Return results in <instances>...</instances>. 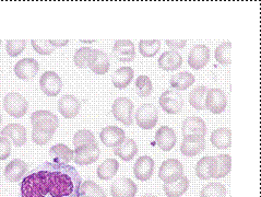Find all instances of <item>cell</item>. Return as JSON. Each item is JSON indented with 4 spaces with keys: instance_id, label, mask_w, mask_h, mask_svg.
Returning a JSON list of instances; mask_svg holds the SVG:
<instances>
[{
    "instance_id": "obj_1",
    "label": "cell",
    "mask_w": 261,
    "mask_h": 197,
    "mask_svg": "<svg viewBox=\"0 0 261 197\" xmlns=\"http://www.w3.org/2000/svg\"><path fill=\"white\" fill-rule=\"evenodd\" d=\"M82 179L72 165L45 162L21 182V197H79Z\"/></svg>"
},
{
    "instance_id": "obj_2",
    "label": "cell",
    "mask_w": 261,
    "mask_h": 197,
    "mask_svg": "<svg viewBox=\"0 0 261 197\" xmlns=\"http://www.w3.org/2000/svg\"><path fill=\"white\" fill-rule=\"evenodd\" d=\"M4 108L10 116L20 118L27 114L29 103L25 97L18 92H9L4 98Z\"/></svg>"
},
{
    "instance_id": "obj_3",
    "label": "cell",
    "mask_w": 261,
    "mask_h": 197,
    "mask_svg": "<svg viewBox=\"0 0 261 197\" xmlns=\"http://www.w3.org/2000/svg\"><path fill=\"white\" fill-rule=\"evenodd\" d=\"M134 103L128 97H118L114 101L113 104V115L118 122L124 125L130 126L134 123L133 113H134Z\"/></svg>"
},
{
    "instance_id": "obj_4",
    "label": "cell",
    "mask_w": 261,
    "mask_h": 197,
    "mask_svg": "<svg viewBox=\"0 0 261 197\" xmlns=\"http://www.w3.org/2000/svg\"><path fill=\"white\" fill-rule=\"evenodd\" d=\"M137 124L142 130H152L159 120L158 109L153 104H142L136 112Z\"/></svg>"
},
{
    "instance_id": "obj_5",
    "label": "cell",
    "mask_w": 261,
    "mask_h": 197,
    "mask_svg": "<svg viewBox=\"0 0 261 197\" xmlns=\"http://www.w3.org/2000/svg\"><path fill=\"white\" fill-rule=\"evenodd\" d=\"M31 123L33 128H40V130L48 131L55 133L59 126V119L49 111H36L31 115Z\"/></svg>"
},
{
    "instance_id": "obj_6",
    "label": "cell",
    "mask_w": 261,
    "mask_h": 197,
    "mask_svg": "<svg viewBox=\"0 0 261 197\" xmlns=\"http://www.w3.org/2000/svg\"><path fill=\"white\" fill-rule=\"evenodd\" d=\"M160 105L168 114H178L184 107L182 95L176 90H166L160 96Z\"/></svg>"
},
{
    "instance_id": "obj_7",
    "label": "cell",
    "mask_w": 261,
    "mask_h": 197,
    "mask_svg": "<svg viewBox=\"0 0 261 197\" xmlns=\"http://www.w3.org/2000/svg\"><path fill=\"white\" fill-rule=\"evenodd\" d=\"M184 177V166L182 164L176 160V159H167L162 165H161L159 171V178L162 180L164 183H171V182L177 181Z\"/></svg>"
},
{
    "instance_id": "obj_8",
    "label": "cell",
    "mask_w": 261,
    "mask_h": 197,
    "mask_svg": "<svg viewBox=\"0 0 261 197\" xmlns=\"http://www.w3.org/2000/svg\"><path fill=\"white\" fill-rule=\"evenodd\" d=\"M99 154H101V150L98 148L97 142L80 146L73 151V160L79 165H89L97 161Z\"/></svg>"
},
{
    "instance_id": "obj_9",
    "label": "cell",
    "mask_w": 261,
    "mask_h": 197,
    "mask_svg": "<svg viewBox=\"0 0 261 197\" xmlns=\"http://www.w3.org/2000/svg\"><path fill=\"white\" fill-rule=\"evenodd\" d=\"M227 97L221 89L213 88L208 90L205 96V109L213 114H221L226 109Z\"/></svg>"
},
{
    "instance_id": "obj_10",
    "label": "cell",
    "mask_w": 261,
    "mask_h": 197,
    "mask_svg": "<svg viewBox=\"0 0 261 197\" xmlns=\"http://www.w3.org/2000/svg\"><path fill=\"white\" fill-rule=\"evenodd\" d=\"M40 87L43 92L48 96H56L63 88V81L54 71H45L40 79Z\"/></svg>"
},
{
    "instance_id": "obj_11",
    "label": "cell",
    "mask_w": 261,
    "mask_h": 197,
    "mask_svg": "<svg viewBox=\"0 0 261 197\" xmlns=\"http://www.w3.org/2000/svg\"><path fill=\"white\" fill-rule=\"evenodd\" d=\"M210 60V48L205 45H196L191 48L188 56V65L193 69L199 70L206 66Z\"/></svg>"
},
{
    "instance_id": "obj_12",
    "label": "cell",
    "mask_w": 261,
    "mask_h": 197,
    "mask_svg": "<svg viewBox=\"0 0 261 197\" xmlns=\"http://www.w3.org/2000/svg\"><path fill=\"white\" fill-rule=\"evenodd\" d=\"M38 70H40V65L34 58H23L14 66V73L22 80L33 79Z\"/></svg>"
},
{
    "instance_id": "obj_13",
    "label": "cell",
    "mask_w": 261,
    "mask_h": 197,
    "mask_svg": "<svg viewBox=\"0 0 261 197\" xmlns=\"http://www.w3.org/2000/svg\"><path fill=\"white\" fill-rule=\"evenodd\" d=\"M206 134V125L204 120L198 116H189L182 122L184 137L195 136V137H204Z\"/></svg>"
},
{
    "instance_id": "obj_14",
    "label": "cell",
    "mask_w": 261,
    "mask_h": 197,
    "mask_svg": "<svg viewBox=\"0 0 261 197\" xmlns=\"http://www.w3.org/2000/svg\"><path fill=\"white\" fill-rule=\"evenodd\" d=\"M99 138L106 147L116 148L126 139V136L125 132L120 127L107 126L102 130L101 134H99Z\"/></svg>"
},
{
    "instance_id": "obj_15",
    "label": "cell",
    "mask_w": 261,
    "mask_h": 197,
    "mask_svg": "<svg viewBox=\"0 0 261 197\" xmlns=\"http://www.w3.org/2000/svg\"><path fill=\"white\" fill-rule=\"evenodd\" d=\"M138 187L133 180L128 178H120L114 182L111 186V194L113 197H135Z\"/></svg>"
},
{
    "instance_id": "obj_16",
    "label": "cell",
    "mask_w": 261,
    "mask_h": 197,
    "mask_svg": "<svg viewBox=\"0 0 261 197\" xmlns=\"http://www.w3.org/2000/svg\"><path fill=\"white\" fill-rule=\"evenodd\" d=\"M113 54L117 60L122 63L133 62L136 57L135 44L129 40H118L114 44Z\"/></svg>"
},
{
    "instance_id": "obj_17",
    "label": "cell",
    "mask_w": 261,
    "mask_h": 197,
    "mask_svg": "<svg viewBox=\"0 0 261 197\" xmlns=\"http://www.w3.org/2000/svg\"><path fill=\"white\" fill-rule=\"evenodd\" d=\"M135 177L140 181H149L154 173V161L149 156L140 157L134 166Z\"/></svg>"
},
{
    "instance_id": "obj_18",
    "label": "cell",
    "mask_w": 261,
    "mask_h": 197,
    "mask_svg": "<svg viewBox=\"0 0 261 197\" xmlns=\"http://www.w3.org/2000/svg\"><path fill=\"white\" fill-rule=\"evenodd\" d=\"M80 101L73 95H64L58 101V111L65 118H73L79 114Z\"/></svg>"
},
{
    "instance_id": "obj_19",
    "label": "cell",
    "mask_w": 261,
    "mask_h": 197,
    "mask_svg": "<svg viewBox=\"0 0 261 197\" xmlns=\"http://www.w3.org/2000/svg\"><path fill=\"white\" fill-rule=\"evenodd\" d=\"M88 67L96 75H105L110 70L111 67L110 57L107 56L104 52L94 50L89 60Z\"/></svg>"
},
{
    "instance_id": "obj_20",
    "label": "cell",
    "mask_w": 261,
    "mask_h": 197,
    "mask_svg": "<svg viewBox=\"0 0 261 197\" xmlns=\"http://www.w3.org/2000/svg\"><path fill=\"white\" fill-rule=\"evenodd\" d=\"M205 148V139L204 137H184V140L180 145V151L186 157H195L203 151Z\"/></svg>"
},
{
    "instance_id": "obj_21",
    "label": "cell",
    "mask_w": 261,
    "mask_h": 197,
    "mask_svg": "<svg viewBox=\"0 0 261 197\" xmlns=\"http://www.w3.org/2000/svg\"><path fill=\"white\" fill-rule=\"evenodd\" d=\"M177 140L175 131L168 126L160 127L155 134V141L163 151H171Z\"/></svg>"
},
{
    "instance_id": "obj_22",
    "label": "cell",
    "mask_w": 261,
    "mask_h": 197,
    "mask_svg": "<svg viewBox=\"0 0 261 197\" xmlns=\"http://www.w3.org/2000/svg\"><path fill=\"white\" fill-rule=\"evenodd\" d=\"M2 136L10 138L17 147H21L27 142V128L21 124H9L2 131Z\"/></svg>"
},
{
    "instance_id": "obj_23",
    "label": "cell",
    "mask_w": 261,
    "mask_h": 197,
    "mask_svg": "<svg viewBox=\"0 0 261 197\" xmlns=\"http://www.w3.org/2000/svg\"><path fill=\"white\" fill-rule=\"evenodd\" d=\"M217 171V159L216 157L206 156L198 161L196 165V174L201 180H210L214 178Z\"/></svg>"
},
{
    "instance_id": "obj_24",
    "label": "cell",
    "mask_w": 261,
    "mask_h": 197,
    "mask_svg": "<svg viewBox=\"0 0 261 197\" xmlns=\"http://www.w3.org/2000/svg\"><path fill=\"white\" fill-rule=\"evenodd\" d=\"M159 67L165 71H173L178 69L182 65V57L176 51H167L159 58Z\"/></svg>"
},
{
    "instance_id": "obj_25",
    "label": "cell",
    "mask_w": 261,
    "mask_h": 197,
    "mask_svg": "<svg viewBox=\"0 0 261 197\" xmlns=\"http://www.w3.org/2000/svg\"><path fill=\"white\" fill-rule=\"evenodd\" d=\"M28 172L27 162L20 160V159H14L11 162L7 164L5 169V178L10 182H18L23 179Z\"/></svg>"
},
{
    "instance_id": "obj_26",
    "label": "cell",
    "mask_w": 261,
    "mask_h": 197,
    "mask_svg": "<svg viewBox=\"0 0 261 197\" xmlns=\"http://www.w3.org/2000/svg\"><path fill=\"white\" fill-rule=\"evenodd\" d=\"M49 156L53 158L54 163L68 164L73 159V150L64 143H58L49 149Z\"/></svg>"
},
{
    "instance_id": "obj_27",
    "label": "cell",
    "mask_w": 261,
    "mask_h": 197,
    "mask_svg": "<svg viewBox=\"0 0 261 197\" xmlns=\"http://www.w3.org/2000/svg\"><path fill=\"white\" fill-rule=\"evenodd\" d=\"M211 143L218 149H227L232 146V133L226 127H221L211 135Z\"/></svg>"
},
{
    "instance_id": "obj_28",
    "label": "cell",
    "mask_w": 261,
    "mask_h": 197,
    "mask_svg": "<svg viewBox=\"0 0 261 197\" xmlns=\"http://www.w3.org/2000/svg\"><path fill=\"white\" fill-rule=\"evenodd\" d=\"M114 154L119 157L121 160L130 161L138 154V146L132 138H126L119 146L114 149Z\"/></svg>"
},
{
    "instance_id": "obj_29",
    "label": "cell",
    "mask_w": 261,
    "mask_h": 197,
    "mask_svg": "<svg viewBox=\"0 0 261 197\" xmlns=\"http://www.w3.org/2000/svg\"><path fill=\"white\" fill-rule=\"evenodd\" d=\"M189 188V180L186 177H181L177 181L165 183L163 185L164 193L167 197H180L185 194Z\"/></svg>"
},
{
    "instance_id": "obj_30",
    "label": "cell",
    "mask_w": 261,
    "mask_h": 197,
    "mask_svg": "<svg viewBox=\"0 0 261 197\" xmlns=\"http://www.w3.org/2000/svg\"><path fill=\"white\" fill-rule=\"evenodd\" d=\"M134 78V69L132 67H121L114 72L112 81L117 89L127 88Z\"/></svg>"
},
{
    "instance_id": "obj_31",
    "label": "cell",
    "mask_w": 261,
    "mask_h": 197,
    "mask_svg": "<svg viewBox=\"0 0 261 197\" xmlns=\"http://www.w3.org/2000/svg\"><path fill=\"white\" fill-rule=\"evenodd\" d=\"M195 76L190 72H178L173 75L171 77L170 83L171 87L176 91H184L194 85Z\"/></svg>"
},
{
    "instance_id": "obj_32",
    "label": "cell",
    "mask_w": 261,
    "mask_h": 197,
    "mask_svg": "<svg viewBox=\"0 0 261 197\" xmlns=\"http://www.w3.org/2000/svg\"><path fill=\"white\" fill-rule=\"evenodd\" d=\"M208 89L204 86H198L189 92L188 100L191 107L196 110H205V96Z\"/></svg>"
},
{
    "instance_id": "obj_33",
    "label": "cell",
    "mask_w": 261,
    "mask_h": 197,
    "mask_svg": "<svg viewBox=\"0 0 261 197\" xmlns=\"http://www.w3.org/2000/svg\"><path fill=\"white\" fill-rule=\"evenodd\" d=\"M119 169V163L115 159H107L103 163L98 165L97 177L101 180L113 179Z\"/></svg>"
},
{
    "instance_id": "obj_34",
    "label": "cell",
    "mask_w": 261,
    "mask_h": 197,
    "mask_svg": "<svg viewBox=\"0 0 261 197\" xmlns=\"http://www.w3.org/2000/svg\"><path fill=\"white\" fill-rule=\"evenodd\" d=\"M80 196L83 197H106L105 192L95 182L87 180L80 185Z\"/></svg>"
},
{
    "instance_id": "obj_35",
    "label": "cell",
    "mask_w": 261,
    "mask_h": 197,
    "mask_svg": "<svg viewBox=\"0 0 261 197\" xmlns=\"http://www.w3.org/2000/svg\"><path fill=\"white\" fill-rule=\"evenodd\" d=\"M217 159V171L214 179H221L226 177L232 168V158L229 155H219Z\"/></svg>"
},
{
    "instance_id": "obj_36",
    "label": "cell",
    "mask_w": 261,
    "mask_h": 197,
    "mask_svg": "<svg viewBox=\"0 0 261 197\" xmlns=\"http://www.w3.org/2000/svg\"><path fill=\"white\" fill-rule=\"evenodd\" d=\"M231 42H224L220 44L216 50V59L221 65H229L232 62L231 59Z\"/></svg>"
},
{
    "instance_id": "obj_37",
    "label": "cell",
    "mask_w": 261,
    "mask_h": 197,
    "mask_svg": "<svg viewBox=\"0 0 261 197\" xmlns=\"http://www.w3.org/2000/svg\"><path fill=\"white\" fill-rule=\"evenodd\" d=\"M161 48V41L142 40L139 42V51L143 57H153Z\"/></svg>"
},
{
    "instance_id": "obj_38",
    "label": "cell",
    "mask_w": 261,
    "mask_h": 197,
    "mask_svg": "<svg viewBox=\"0 0 261 197\" xmlns=\"http://www.w3.org/2000/svg\"><path fill=\"white\" fill-rule=\"evenodd\" d=\"M226 188L221 183L213 182L208 185H205L200 192V197H225Z\"/></svg>"
},
{
    "instance_id": "obj_39",
    "label": "cell",
    "mask_w": 261,
    "mask_h": 197,
    "mask_svg": "<svg viewBox=\"0 0 261 197\" xmlns=\"http://www.w3.org/2000/svg\"><path fill=\"white\" fill-rule=\"evenodd\" d=\"M136 89H137L138 94H139L141 97L149 96L152 93L153 86H152V82L148 76L142 75L137 78Z\"/></svg>"
},
{
    "instance_id": "obj_40",
    "label": "cell",
    "mask_w": 261,
    "mask_h": 197,
    "mask_svg": "<svg viewBox=\"0 0 261 197\" xmlns=\"http://www.w3.org/2000/svg\"><path fill=\"white\" fill-rule=\"evenodd\" d=\"M93 51L94 48L91 47H81L79 50H76L73 56L75 66H78L79 68H87Z\"/></svg>"
},
{
    "instance_id": "obj_41",
    "label": "cell",
    "mask_w": 261,
    "mask_h": 197,
    "mask_svg": "<svg viewBox=\"0 0 261 197\" xmlns=\"http://www.w3.org/2000/svg\"><path fill=\"white\" fill-rule=\"evenodd\" d=\"M91 143H96L93 133H91L90 131H87V130H82L74 134L73 146L75 148L84 146V145H91Z\"/></svg>"
},
{
    "instance_id": "obj_42",
    "label": "cell",
    "mask_w": 261,
    "mask_h": 197,
    "mask_svg": "<svg viewBox=\"0 0 261 197\" xmlns=\"http://www.w3.org/2000/svg\"><path fill=\"white\" fill-rule=\"evenodd\" d=\"M27 46L25 40H9L7 42L6 50L10 57H17L24 51Z\"/></svg>"
},
{
    "instance_id": "obj_43",
    "label": "cell",
    "mask_w": 261,
    "mask_h": 197,
    "mask_svg": "<svg viewBox=\"0 0 261 197\" xmlns=\"http://www.w3.org/2000/svg\"><path fill=\"white\" fill-rule=\"evenodd\" d=\"M55 133L40 130V128H33L32 131V140L36 143V145H46L51 138Z\"/></svg>"
},
{
    "instance_id": "obj_44",
    "label": "cell",
    "mask_w": 261,
    "mask_h": 197,
    "mask_svg": "<svg viewBox=\"0 0 261 197\" xmlns=\"http://www.w3.org/2000/svg\"><path fill=\"white\" fill-rule=\"evenodd\" d=\"M31 44H32L33 48L41 55H49L55 50V47L53 46L50 41H36L32 40L31 41Z\"/></svg>"
},
{
    "instance_id": "obj_45",
    "label": "cell",
    "mask_w": 261,
    "mask_h": 197,
    "mask_svg": "<svg viewBox=\"0 0 261 197\" xmlns=\"http://www.w3.org/2000/svg\"><path fill=\"white\" fill-rule=\"evenodd\" d=\"M11 154V143L7 137L0 136V161L6 159Z\"/></svg>"
},
{
    "instance_id": "obj_46",
    "label": "cell",
    "mask_w": 261,
    "mask_h": 197,
    "mask_svg": "<svg viewBox=\"0 0 261 197\" xmlns=\"http://www.w3.org/2000/svg\"><path fill=\"white\" fill-rule=\"evenodd\" d=\"M165 42H166V45H168V46H170L171 48H173V51H175V48H177V50L184 48V47L186 46V44H187L186 40H180V41H170V40H167Z\"/></svg>"
},
{
    "instance_id": "obj_47",
    "label": "cell",
    "mask_w": 261,
    "mask_h": 197,
    "mask_svg": "<svg viewBox=\"0 0 261 197\" xmlns=\"http://www.w3.org/2000/svg\"><path fill=\"white\" fill-rule=\"evenodd\" d=\"M50 41V43H51V45L54 47H61V46H65L66 44H68V41L67 40H65V41H53V40H49Z\"/></svg>"
},
{
    "instance_id": "obj_48",
    "label": "cell",
    "mask_w": 261,
    "mask_h": 197,
    "mask_svg": "<svg viewBox=\"0 0 261 197\" xmlns=\"http://www.w3.org/2000/svg\"><path fill=\"white\" fill-rule=\"evenodd\" d=\"M142 197H156V196H154V195H144V196H142Z\"/></svg>"
},
{
    "instance_id": "obj_49",
    "label": "cell",
    "mask_w": 261,
    "mask_h": 197,
    "mask_svg": "<svg viewBox=\"0 0 261 197\" xmlns=\"http://www.w3.org/2000/svg\"><path fill=\"white\" fill-rule=\"evenodd\" d=\"M0 124H2V114H0Z\"/></svg>"
},
{
    "instance_id": "obj_50",
    "label": "cell",
    "mask_w": 261,
    "mask_h": 197,
    "mask_svg": "<svg viewBox=\"0 0 261 197\" xmlns=\"http://www.w3.org/2000/svg\"><path fill=\"white\" fill-rule=\"evenodd\" d=\"M0 45H2V41H0Z\"/></svg>"
},
{
    "instance_id": "obj_51",
    "label": "cell",
    "mask_w": 261,
    "mask_h": 197,
    "mask_svg": "<svg viewBox=\"0 0 261 197\" xmlns=\"http://www.w3.org/2000/svg\"><path fill=\"white\" fill-rule=\"evenodd\" d=\"M79 197H83V196H79Z\"/></svg>"
}]
</instances>
